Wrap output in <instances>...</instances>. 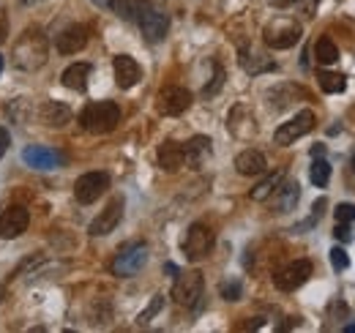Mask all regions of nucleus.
<instances>
[{"mask_svg": "<svg viewBox=\"0 0 355 333\" xmlns=\"http://www.w3.org/2000/svg\"><path fill=\"white\" fill-rule=\"evenodd\" d=\"M14 66L22 72H36L47 63V39L41 30H25L19 36V41L14 44V55H11Z\"/></svg>", "mask_w": 355, "mask_h": 333, "instance_id": "obj_1", "label": "nucleus"}, {"mask_svg": "<svg viewBox=\"0 0 355 333\" xmlns=\"http://www.w3.org/2000/svg\"><path fill=\"white\" fill-rule=\"evenodd\" d=\"M79 123L85 126V131L90 134H110L115 131V126L121 123V107L115 101H90L82 115Z\"/></svg>", "mask_w": 355, "mask_h": 333, "instance_id": "obj_2", "label": "nucleus"}, {"mask_svg": "<svg viewBox=\"0 0 355 333\" xmlns=\"http://www.w3.org/2000/svg\"><path fill=\"white\" fill-rule=\"evenodd\" d=\"M203 290H205L203 273H200V270H186V273H181V276L175 279V284H172V298H175L178 306L192 309V306L200 303Z\"/></svg>", "mask_w": 355, "mask_h": 333, "instance_id": "obj_3", "label": "nucleus"}, {"mask_svg": "<svg viewBox=\"0 0 355 333\" xmlns=\"http://www.w3.org/2000/svg\"><path fill=\"white\" fill-rule=\"evenodd\" d=\"M137 25H140L142 36L150 41V44H159L164 36H167V30H170V19H167V14L164 11H159V8H153L150 3H140V11H137Z\"/></svg>", "mask_w": 355, "mask_h": 333, "instance_id": "obj_4", "label": "nucleus"}, {"mask_svg": "<svg viewBox=\"0 0 355 333\" xmlns=\"http://www.w3.org/2000/svg\"><path fill=\"white\" fill-rule=\"evenodd\" d=\"M301 36H303L301 25L292 22V19H287V17L274 19V22L265 28V44L274 47V50H290V47H295V44L301 41Z\"/></svg>", "mask_w": 355, "mask_h": 333, "instance_id": "obj_5", "label": "nucleus"}, {"mask_svg": "<svg viewBox=\"0 0 355 333\" xmlns=\"http://www.w3.org/2000/svg\"><path fill=\"white\" fill-rule=\"evenodd\" d=\"M145 262H148V246L145 244H129L112 259V273L121 276V279H129V276L140 273Z\"/></svg>", "mask_w": 355, "mask_h": 333, "instance_id": "obj_6", "label": "nucleus"}, {"mask_svg": "<svg viewBox=\"0 0 355 333\" xmlns=\"http://www.w3.org/2000/svg\"><path fill=\"white\" fill-rule=\"evenodd\" d=\"M189 107H192V93H189L186 87L167 85V87H161L159 96H156V109H159V115L175 118V115H183Z\"/></svg>", "mask_w": 355, "mask_h": 333, "instance_id": "obj_7", "label": "nucleus"}, {"mask_svg": "<svg viewBox=\"0 0 355 333\" xmlns=\"http://www.w3.org/2000/svg\"><path fill=\"white\" fill-rule=\"evenodd\" d=\"M107 189H110V175L107 172H85L74 183V197H77V202L90 205L101 194H107Z\"/></svg>", "mask_w": 355, "mask_h": 333, "instance_id": "obj_8", "label": "nucleus"}, {"mask_svg": "<svg viewBox=\"0 0 355 333\" xmlns=\"http://www.w3.org/2000/svg\"><path fill=\"white\" fill-rule=\"evenodd\" d=\"M309 276H312V262H309V259H295V262L284 265L282 270L274 273V284H276V290H282V292H292V290H298L301 284H306Z\"/></svg>", "mask_w": 355, "mask_h": 333, "instance_id": "obj_9", "label": "nucleus"}, {"mask_svg": "<svg viewBox=\"0 0 355 333\" xmlns=\"http://www.w3.org/2000/svg\"><path fill=\"white\" fill-rule=\"evenodd\" d=\"M312 129H314V112H312V109H303V112H298L292 120H287V123H282V126L276 129L274 142H276V145H292L295 140H301V137L309 134Z\"/></svg>", "mask_w": 355, "mask_h": 333, "instance_id": "obj_10", "label": "nucleus"}, {"mask_svg": "<svg viewBox=\"0 0 355 333\" xmlns=\"http://www.w3.org/2000/svg\"><path fill=\"white\" fill-rule=\"evenodd\" d=\"M211 249H213L211 227H205V224H192L189 233H186V241H183V254L194 262V259L208 257V251Z\"/></svg>", "mask_w": 355, "mask_h": 333, "instance_id": "obj_11", "label": "nucleus"}, {"mask_svg": "<svg viewBox=\"0 0 355 333\" xmlns=\"http://www.w3.org/2000/svg\"><path fill=\"white\" fill-rule=\"evenodd\" d=\"M30 224V213L22 208V205H11L0 213V238L3 241H11V238H19Z\"/></svg>", "mask_w": 355, "mask_h": 333, "instance_id": "obj_12", "label": "nucleus"}, {"mask_svg": "<svg viewBox=\"0 0 355 333\" xmlns=\"http://www.w3.org/2000/svg\"><path fill=\"white\" fill-rule=\"evenodd\" d=\"M121 219H123V200L121 197H115L93 222H90V227H88V233L93 235V238H99V235H110L118 224H121Z\"/></svg>", "mask_w": 355, "mask_h": 333, "instance_id": "obj_13", "label": "nucleus"}, {"mask_svg": "<svg viewBox=\"0 0 355 333\" xmlns=\"http://www.w3.org/2000/svg\"><path fill=\"white\" fill-rule=\"evenodd\" d=\"M22 162L33 169H55V166H63V153L55 151V148H44V145H28L22 151Z\"/></svg>", "mask_w": 355, "mask_h": 333, "instance_id": "obj_14", "label": "nucleus"}, {"mask_svg": "<svg viewBox=\"0 0 355 333\" xmlns=\"http://www.w3.org/2000/svg\"><path fill=\"white\" fill-rule=\"evenodd\" d=\"M211 153H213L211 140L203 137V134H197V137H192L183 145V164H189L192 169H200V166L211 159Z\"/></svg>", "mask_w": 355, "mask_h": 333, "instance_id": "obj_15", "label": "nucleus"}, {"mask_svg": "<svg viewBox=\"0 0 355 333\" xmlns=\"http://www.w3.org/2000/svg\"><path fill=\"white\" fill-rule=\"evenodd\" d=\"M58 52L61 55H77L79 50H85V44H88V28H82V25H71L66 28L61 36H58Z\"/></svg>", "mask_w": 355, "mask_h": 333, "instance_id": "obj_16", "label": "nucleus"}, {"mask_svg": "<svg viewBox=\"0 0 355 333\" xmlns=\"http://www.w3.org/2000/svg\"><path fill=\"white\" fill-rule=\"evenodd\" d=\"M140 77H142V69L134 58H129V55H118L115 58V83L121 85L123 90L134 87V85L140 83Z\"/></svg>", "mask_w": 355, "mask_h": 333, "instance_id": "obj_17", "label": "nucleus"}, {"mask_svg": "<svg viewBox=\"0 0 355 333\" xmlns=\"http://www.w3.org/2000/svg\"><path fill=\"white\" fill-rule=\"evenodd\" d=\"M274 211H279V213H290V211H295V205H298V197H301V189H298V183L295 180H287V183H279L276 189H274Z\"/></svg>", "mask_w": 355, "mask_h": 333, "instance_id": "obj_18", "label": "nucleus"}, {"mask_svg": "<svg viewBox=\"0 0 355 333\" xmlns=\"http://www.w3.org/2000/svg\"><path fill=\"white\" fill-rule=\"evenodd\" d=\"M159 166L164 172H178L183 166V145H178L175 140H164L159 145Z\"/></svg>", "mask_w": 355, "mask_h": 333, "instance_id": "obj_19", "label": "nucleus"}, {"mask_svg": "<svg viewBox=\"0 0 355 333\" xmlns=\"http://www.w3.org/2000/svg\"><path fill=\"white\" fill-rule=\"evenodd\" d=\"M241 66L249 72V74H265V72H274L276 63L265 55V52H257V50H241Z\"/></svg>", "mask_w": 355, "mask_h": 333, "instance_id": "obj_20", "label": "nucleus"}, {"mask_svg": "<svg viewBox=\"0 0 355 333\" xmlns=\"http://www.w3.org/2000/svg\"><path fill=\"white\" fill-rule=\"evenodd\" d=\"M39 118H41V123H44V126H50V129H61V126H66V123L71 120V109L66 107V104H61V101H47V104L41 107Z\"/></svg>", "mask_w": 355, "mask_h": 333, "instance_id": "obj_21", "label": "nucleus"}, {"mask_svg": "<svg viewBox=\"0 0 355 333\" xmlns=\"http://www.w3.org/2000/svg\"><path fill=\"white\" fill-rule=\"evenodd\" d=\"M235 169L241 175H263L268 169V162H265V156L260 151L249 148V151H243V153L235 156Z\"/></svg>", "mask_w": 355, "mask_h": 333, "instance_id": "obj_22", "label": "nucleus"}, {"mask_svg": "<svg viewBox=\"0 0 355 333\" xmlns=\"http://www.w3.org/2000/svg\"><path fill=\"white\" fill-rule=\"evenodd\" d=\"M88 77H90V63H74L63 72V85L69 90H85L88 87Z\"/></svg>", "mask_w": 355, "mask_h": 333, "instance_id": "obj_23", "label": "nucleus"}, {"mask_svg": "<svg viewBox=\"0 0 355 333\" xmlns=\"http://www.w3.org/2000/svg\"><path fill=\"white\" fill-rule=\"evenodd\" d=\"M284 180V169H276V172H271V175H265L254 189H252V200L254 202H263V200H268L271 194H274V189L279 186Z\"/></svg>", "mask_w": 355, "mask_h": 333, "instance_id": "obj_24", "label": "nucleus"}, {"mask_svg": "<svg viewBox=\"0 0 355 333\" xmlns=\"http://www.w3.org/2000/svg\"><path fill=\"white\" fill-rule=\"evenodd\" d=\"M314 58H317L320 66H334V63L339 61V50H336V44H334L328 36H323V39H317V44H314Z\"/></svg>", "mask_w": 355, "mask_h": 333, "instance_id": "obj_25", "label": "nucleus"}, {"mask_svg": "<svg viewBox=\"0 0 355 333\" xmlns=\"http://www.w3.org/2000/svg\"><path fill=\"white\" fill-rule=\"evenodd\" d=\"M317 80H320V87L325 90V93H342L345 87H347V77L345 74H339V72H317Z\"/></svg>", "mask_w": 355, "mask_h": 333, "instance_id": "obj_26", "label": "nucleus"}, {"mask_svg": "<svg viewBox=\"0 0 355 333\" xmlns=\"http://www.w3.org/2000/svg\"><path fill=\"white\" fill-rule=\"evenodd\" d=\"M309 178H312V183H314V186L325 189V186H328V180H331V164H328L323 156H317V159H314V164H312V169H309Z\"/></svg>", "mask_w": 355, "mask_h": 333, "instance_id": "obj_27", "label": "nucleus"}, {"mask_svg": "<svg viewBox=\"0 0 355 333\" xmlns=\"http://www.w3.org/2000/svg\"><path fill=\"white\" fill-rule=\"evenodd\" d=\"M142 0H110V8L123 17V19H137V11H140Z\"/></svg>", "mask_w": 355, "mask_h": 333, "instance_id": "obj_28", "label": "nucleus"}, {"mask_svg": "<svg viewBox=\"0 0 355 333\" xmlns=\"http://www.w3.org/2000/svg\"><path fill=\"white\" fill-rule=\"evenodd\" d=\"M221 298L224 301H238L241 298V292H243V287H241V281L238 279H227V281H221Z\"/></svg>", "mask_w": 355, "mask_h": 333, "instance_id": "obj_29", "label": "nucleus"}, {"mask_svg": "<svg viewBox=\"0 0 355 333\" xmlns=\"http://www.w3.org/2000/svg\"><path fill=\"white\" fill-rule=\"evenodd\" d=\"M161 306H164V295H156V298H153V301L148 303V309H145L140 317H137V323H140V325L150 323V320H153V317H156V314L161 312Z\"/></svg>", "mask_w": 355, "mask_h": 333, "instance_id": "obj_30", "label": "nucleus"}, {"mask_svg": "<svg viewBox=\"0 0 355 333\" xmlns=\"http://www.w3.org/2000/svg\"><path fill=\"white\" fill-rule=\"evenodd\" d=\"M323 208H325V200H317V202L312 205V216H309V219H306L303 224H298L295 230H298V233H306L309 227H314V224L320 222V216H323Z\"/></svg>", "mask_w": 355, "mask_h": 333, "instance_id": "obj_31", "label": "nucleus"}, {"mask_svg": "<svg viewBox=\"0 0 355 333\" xmlns=\"http://www.w3.org/2000/svg\"><path fill=\"white\" fill-rule=\"evenodd\" d=\"M331 265H334V270H347L350 268V257H347V251L342 249V246H334L331 249Z\"/></svg>", "mask_w": 355, "mask_h": 333, "instance_id": "obj_32", "label": "nucleus"}, {"mask_svg": "<svg viewBox=\"0 0 355 333\" xmlns=\"http://www.w3.org/2000/svg\"><path fill=\"white\" fill-rule=\"evenodd\" d=\"M334 216H336V222L353 224V222H355V205H353V202H342V205H336Z\"/></svg>", "mask_w": 355, "mask_h": 333, "instance_id": "obj_33", "label": "nucleus"}, {"mask_svg": "<svg viewBox=\"0 0 355 333\" xmlns=\"http://www.w3.org/2000/svg\"><path fill=\"white\" fill-rule=\"evenodd\" d=\"M213 72H216V74H213V83L203 90V96H213V93H219V90H221V85H224V72H221V66H216Z\"/></svg>", "mask_w": 355, "mask_h": 333, "instance_id": "obj_34", "label": "nucleus"}, {"mask_svg": "<svg viewBox=\"0 0 355 333\" xmlns=\"http://www.w3.org/2000/svg\"><path fill=\"white\" fill-rule=\"evenodd\" d=\"M334 235H336V241H342V244H350V241L355 238V235H353V227H350V224H345V222H339V224H336Z\"/></svg>", "mask_w": 355, "mask_h": 333, "instance_id": "obj_35", "label": "nucleus"}, {"mask_svg": "<svg viewBox=\"0 0 355 333\" xmlns=\"http://www.w3.org/2000/svg\"><path fill=\"white\" fill-rule=\"evenodd\" d=\"M328 314H331V320H345V317H347V303L334 301L331 309H328Z\"/></svg>", "mask_w": 355, "mask_h": 333, "instance_id": "obj_36", "label": "nucleus"}, {"mask_svg": "<svg viewBox=\"0 0 355 333\" xmlns=\"http://www.w3.org/2000/svg\"><path fill=\"white\" fill-rule=\"evenodd\" d=\"M8 145H11V137H8V131L0 126V159L6 156V151H8Z\"/></svg>", "mask_w": 355, "mask_h": 333, "instance_id": "obj_37", "label": "nucleus"}, {"mask_svg": "<svg viewBox=\"0 0 355 333\" xmlns=\"http://www.w3.org/2000/svg\"><path fill=\"white\" fill-rule=\"evenodd\" d=\"M323 153H325V148H323V145H314V148H312V156H314V159H317V156H323Z\"/></svg>", "mask_w": 355, "mask_h": 333, "instance_id": "obj_38", "label": "nucleus"}, {"mask_svg": "<svg viewBox=\"0 0 355 333\" xmlns=\"http://www.w3.org/2000/svg\"><path fill=\"white\" fill-rule=\"evenodd\" d=\"M96 6H101V8H110V0H93Z\"/></svg>", "mask_w": 355, "mask_h": 333, "instance_id": "obj_39", "label": "nucleus"}, {"mask_svg": "<svg viewBox=\"0 0 355 333\" xmlns=\"http://www.w3.org/2000/svg\"><path fill=\"white\" fill-rule=\"evenodd\" d=\"M22 6H36V3H41V0H19Z\"/></svg>", "mask_w": 355, "mask_h": 333, "instance_id": "obj_40", "label": "nucleus"}, {"mask_svg": "<svg viewBox=\"0 0 355 333\" xmlns=\"http://www.w3.org/2000/svg\"><path fill=\"white\" fill-rule=\"evenodd\" d=\"M345 331H347V333H355V323H350V325H345Z\"/></svg>", "mask_w": 355, "mask_h": 333, "instance_id": "obj_41", "label": "nucleus"}, {"mask_svg": "<svg viewBox=\"0 0 355 333\" xmlns=\"http://www.w3.org/2000/svg\"><path fill=\"white\" fill-rule=\"evenodd\" d=\"M0 72H3V58H0Z\"/></svg>", "mask_w": 355, "mask_h": 333, "instance_id": "obj_42", "label": "nucleus"}, {"mask_svg": "<svg viewBox=\"0 0 355 333\" xmlns=\"http://www.w3.org/2000/svg\"><path fill=\"white\" fill-rule=\"evenodd\" d=\"M353 172H355V156H353Z\"/></svg>", "mask_w": 355, "mask_h": 333, "instance_id": "obj_43", "label": "nucleus"}]
</instances>
